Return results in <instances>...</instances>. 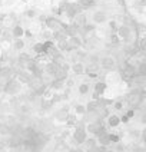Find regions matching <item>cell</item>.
<instances>
[{
	"mask_svg": "<svg viewBox=\"0 0 146 152\" xmlns=\"http://www.w3.org/2000/svg\"><path fill=\"white\" fill-rule=\"evenodd\" d=\"M56 118L60 119V121H65V119L69 118V113H68V112H66L65 109H62L60 112H57V113H56Z\"/></svg>",
	"mask_w": 146,
	"mask_h": 152,
	"instance_id": "obj_14",
	"label": "cell"
},
{
	"mask_svg": "<svg viewBox=\"0 0 146 152\" xmlns=\"http://www.w3.org/2000/svg\"><path fill=\"white\" fill-rule=\"evenodd\" d=\"M47 26L50 27L52 30H56V29L60 26V23L57 20H54V19H49V20H47Z\"/></svg>",
	"mask_w": 146,
	"mask_h": 152,
	"instance_id": "obj_12",
	"label": "cell"
},
{
	"mask_svg": "<svg viewBox=\"0 0 146 152\" xmlns=\"http://www.w3.org/2000/svg\"><path fill=\"white\" fill-rule=\"evenodd\" d=\"M108 122H109V126L116 128L120 125V118L118 115H109L108 116Z\"/></svg>",
	"mask_w": 146,
	"mask_h": 152,
	"instance_id": "obj_7",
	"label": "cell"
},
{
	"mask_svg": "<svg viewBox=\"0 0 146 152\" xmlns=\"http://www.w3.org/2000/svg\"><path fill=\"white\" fill-rule=\"evenodd\" d=\"M126 116H128L129 119H130V118H133V116H135V109L128 110V112H126Z\"/></svg>",
	"mask_w": 146,
	"mask_h": 152,
	"instance_id": "obj_21",
	"label": "cell"
},
{
	"mask_svg": "<svg viewBox=\"0 0 146 152\" xmlns=\"http://www.w3.org/2000/svg\"><path fill=\"white\" fill-rule=\"evenodd\" d=\"M89 92V85L87 83H80L79 85V93L80 95H86Z\"/></svg>",
	"mask_w": 146,
	"mask_h": 152,
	"instance_id": "obj_16",
	"label": "cell"
},
{
	"mask_svg": "<svg viewBox=\"0 0 146 152\" xmlns=\"http://www.w3.org/2000/svg\"><path fill=\"white\" fill-rule=\"evenodd\" d=\"M73 138L77 144H85V141L87 139V135H86V129L85 128H77L73 134Z\"/></svg>",
	"mask_w": 146,
	"mask_h": 152,
	"instance_id": "obj_3",
	"label": "cell"
},
{
	"mask_svg": "<svg viewBox=\"0 0 146 152\" xmlns=\"http://www.w3.org/2000/svg\"><path fill=\"white\" fill-rule=\"evenodd\" d=\"M33 50L37 53V55H44V49H43V43H37L33 46Z\"/></svg>",
	"mask_w": 146,
	"mask_h": 152,
	"instance_id": "obj_15",
	"label": "cell"
},
{
	"mask_svg": "<svg viewBox=\"0 0 146 152\" xmlns=\"http://www.w3.org/2000/svg\"><path fill=\"white\" fill-rule=\"evenodd\" d=\"M76 112L82 115V113H85V112H86V108L83 106V105H77V106H76Z\"/></svg>",
	"mask_w": 146,
	"mask_h": 152,
	"instance_id": "obj_19",
	"label": "cell"
},
{
	"mask_svg": "<svg viewBox=\"0 0 146 152\" xmlns=\"http://www.w3.org/2000/svg\"><path fill=\"white\" fill-rule=\"evenodd\" d=\"M113 106H115V109L120 110V109H122V106H123V103H122L120 101H118V102H115V103H113Z\"/></svg>",
	"mask_w": 146,
	"mask_h": 152,
	"instance_id": "obj_20",
	"label": "cell"
},
{
	"mask_svg": "<svg viewBox=\"0 0 146 152\" xmlns=\"http://www.w3.org/2000/svg\"><path fill=\"white\" fill-rule=\"evenodd\" d=\"M83 4H86V6H92L93 1H92V0H83Z\"/></svg>",
	"mask_w": 146,
	"mask_h": 152,
	"instance_id": "obj_22",
	"label": "cell"
},
{
	"mask_svg": "<svg viewBox=\"0 0 146 152\" xmlns=\"http://www.w3.org/2000/svg\"><path fill=\"white\" fill-rule=\"evenodd\" d=\"M109 141H110V144H118L120 141L119 135H115V134H109Z\"/></svg>",
	"mask_w": 146,
	"mask_h": 152,
	"instance_id": "obj_18",
	"label": "cell"
},
{
	"mask_svg": "<svg viewBox=\"0 0 146 152\" xmlns=\"http://www.w3.org/2000/svg\"><path fill=\"white\" fill-rule=\"evenodd\" d=\"M137 75L139 76H146V62L140 63V65L137 66Z\"/></svg>",
	"mask_w": 146,
	"mask_h": 152,
	"instance_id": "obj_13",
	"label": "cell"
},
{
	"mask_svg": "<svg viewBox=\"0 0 146 152\" xmlns=\"http://www.w3.org/2000/svg\"><path fill=\"white\" fill-rule=\"evenodd\" d=\"M12 33H13V37H15V39H20V37L25 34V30H23L22 26H15Z\"/></svg>",
	"mask_w": 146,
	"mask_h": 152,
	"instance_id": "obj_8",
	"label": "cell"
},
{
	"mask_svg": "<svg viewBox=\"0 0 146 152\" xmlns=\"http://www.w3.org/2000/svg\"><path fill=\"white\" fill-rule=\"evenodd\" d=\"M142 102H143V106L146 108V99H145V101H142Z\"/></svg>",
	"mask_w": 146,
	"mask_h": 152,
	"instance_id": "obj_23",
	"label": "cell"
},
{
	"mask_svg": "<svg viewBox=\"0 0 146 152\" xmlns=\"http://www.w3.org/2000/svg\"><path fill=\"white\" fill-rule=\"evenodd\" d=\"M12 46H13V49H15V50H22V49L25 48V42H22L20 39H16L15 42L12 43Z\"/></svg>",
	"mask_w": 146,
	"mask_h": 152,
	"instance_id": "obj_9",
	"label": "cell"
},
{
	"mask_svg": "<svg viewBox=\"0 0 146 152\" xmlns=\"http://www.w3.org/2000/svg\"><path fill=\"white\" fill-rule=\"evenodd\" d=\"M129 32H130V30H129L128 27H120V29H119V32H118V33H119V36H120V37H123V39H126V37H128V36H129Z\"/></svg>",
	"mask_w": 146,
	"mask_h": 152,
	"instance_id": "obj_17",
	"label": "cell"
},
{
	"mask_svg": "<svg viewBox=\"0 0 146 152\" xmlns=\"http://www.w3.org/2000/svg\"><path fill=\"white\" fill-rule=\"evenodd\" d=\"M19 89H20V83L17 82V80H9L6 86H4V92L9 93V95H15V93L19 92Z\"/></svg>",
	"mask_w": 146,
	"mask_h": 152,
	"instance_id": "obj_2",
	"label": "cell"
},
{
	"mask_svg": "<svg viewBox=\"0 0 146 152\" xmlns=\"http://www.w3.org/2000/svg\"><path fill=\"white\" fill-rule=\"evenodd\" d=\"M86 70V68L83 66V63H80V62H77L75 65H72V72L75 73V75H83V72Z\"/></svg>",
	"mask_w": 146,
	"mask_h": 152,
	"instance_id": "obj_6",
	"label": "cell"
},
{
	"mask_svg": "<svg viewBox=\"0 0 146 152\" xmlns=\"http://www.w3.org/2000/svg\"><path fill=\"white\" fill-rule=\"evenodd\" d=\"M105 19H106V16H105V13H102V12L93 15V20L96 23H102V22H105Z\"/></svg>",
	"mask_w": 146,
	"mask_h": 152,
	"instance_id": "obj_10",
	"label": "cell"
},
{
	"mask_svg": "<svg viewBox=\"0 0 146 152\" xmlns=\"http://www.w3.org/2000/svg\"><path fill=\"white\" fill-rule=\"evenodd\" d=\"M128 103H129V106H132V108H137L142 103V93L139 92V91L130 92L128 95Z\"/></svg>",
	"mask_w": 146,
	"mask_h": 152,
	"instance_id": "obj_1",
	"label": "cell"
},
{
	"mask_svg": "<svg viewBox=\"0 0 146 152\" xmlns=\"http://www.w3.org/2000/svg\"><path fill=\"white\" fill-rule=\"evenodd\" d=\"M115 65H116V62L115 59L112 58V56H106V58H103L102 62H100V66L103 69H106V70H112V69L115 68Z\"/></svg>",
	"mask_w": 146,
	"mask_h": 152,
	"instance_id": "obj_4",
	"label": "cell"
},
{
	"mask_svg": "<svg viewBox=\"0 0 146 152\" xmlns=\"http://www.w3.org/2000/svg\"><path fill=\"white\" fill-rule=\"evenodd\" d=\"M85 108L89 113H92V112H96V109H97V103H96L94 101H90L89 103H87V106H85Z\"/></svg>",
	"mask_w": 146,
	"mask_h": 152,
	"instance_id": "obj_11",
	"label": "cell"
},
{
	"mask_svg": "<svg viewBox=\"0 0 146 152\" xmlns=\"http://www.w3.org/2000/svg\"><path fill=\"white\" fill-rule=\"evenodd\" d=\"M106 89H108L106 82H96V83H94V93H97V95H100V96L106 92Z\"/></svg>",
	"mask_w": 146,
	"mask_h": 152,
	"instance_id": "obj_5",
	"label": "cell"
}]
</instances>
